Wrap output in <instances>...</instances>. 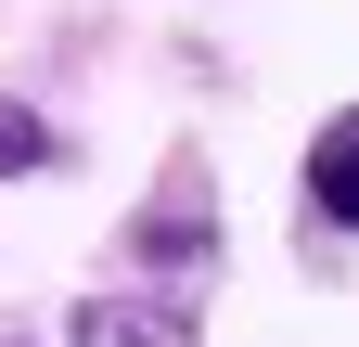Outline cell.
<instances>
[{
    "instance_id": "obj_5",
    "label": "cell",
    "mask_w": 359,
    "mask_h": 347,
    "mask_svg": "<svg viewBox=\"0 0 359 347\" xmlns=\"http://www.w3.org/2000/svg\"><path fill=\"white\" fill-rule=\"evenodd\" d=\"M0 347H26V334H0Z\"/></svg>"
},
{
    "instance_id": "obj_3",
    "label": "cell",
    "mask_w": 359,
    "mask_h": 347,
    "mask_svg": "<svg viewBox=\"0 0 359 347\" xmlns=\"http://www.w3.org/2000/svg\"><path fill=\"white\" fill-rule=\"evenodd\" d=\"M295 193H308V219H321V232H359V103H334L321 129H308Z\"/></svg>"
},
{
    "instance_id": "obj_2",
    "label": "cell",
    "mask_w": 359,
    "mask_h": 347,
    "mask_svg": "<svg viewBox=\"0 0 359 347\" xmlns=\"http://www.w3.org/2000/svg\"><path fill=\"white\" fill-rule=\"evenodd\" d=\"M65 347H205V296L154 283V270H116L103 296L65 309Z\"/></svg>"
},
{
    "instance_id": "obj_4",
    "label": "cell",
    "mask_w": 359,
    "mask_h": 347,
    "mask_svg": "<svg viewBox=\"0 0 359 347\" xmlns=\"http://www.w3.org/2000/svg\"><path fill=\"white\" fill-rule=\"evenodd\" d=\"M39 167H65V129L39 116V103L0 91V181H39Z\"/></svg>"
},
{
    "instance_id": "obj_1",
    "label": "cell",
    "mask_w": 359,
    "mask_h": 347,
    "mask_svg": "<svg viewBox=\"0 0 359 347\" xmlns=\"http://www.w3.org/2000/svg\"><path fill=\"white\" fill-rule=\"evenodd\" d=\"M116 270H154V283H218V193H205V167L180 155L167 181H154V206L116 232Z\"/></svg>"
}]
</instances>
